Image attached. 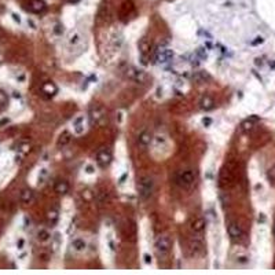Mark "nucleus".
Wrapping results in <instances>:
<instances>
[{
    "label": "nucleus",
    "mask_w": 275,
    "mask_h": 275,
    "mask_svg": "<svg viewBox=\"0 0 275 275\" xmlns=\"http://www.w3.org/2000/svg\"><path fill=\"white\" fill-rule=\"evenodd\" d=\"M173 57V51L169 50V48H164V47H160L157 51H155V61L158 64H166L169 62Z\"/></svg>",
    "instance_id": "7"
},
{
    "label": "nucleus",
    "mask_w": 275,
    "mask_h": 275,
    "mask_svg": "<svg viewBox=\"0 0 275 275\" xmlns=\"http://www.w3.org/2000/svg\"><path fill=\"white\" fill-rule=\"evenodd\" d=\"M127 77L130 80H132V81H135V83H145L146 79H147V76H146V73L143 70L131 66V68L127 69Z\"/></svg>",
    "instance_id": "5"
},
{
    "label": "nucleus",
    "mask_w": 275,
    "mask_h": 275,
    "mask_svg": "<svg viewBox=\"0 0 275 275\" xmlns=\"http://www.w3.org/2000/svg\"><path fill=\"white\" fill-rule=\"evenodd\" d=\"M205 227H206V222H205L204 217H196L193 222L190 223L191 231L196 232V234H201V232L205 230Z\"/></svg>",
    "instance_id": "9"
},
{
    "label": "nucleus",
    "mask_w": 275,
    "mask_h": 275,
    "mask_svg": "<svg viewBox=\"0 0 275 275\" xmlns=\"http://www.w3.org/2000/svg\"><path fill=\"white\" fill-rule=\"evenodd\" d=\"M171 246H172V241H171V238L168 235H160L154 242V248L160 256L166 255L171 250Z\"/></svg>",
    "instance_id": "4"
},
{
    "label": "nucleus",
    "mask_w": 275,
    "mask_h": 275,
    "mask_svg": "<svg viewBox=\"0 0 275 275\" xmlns=\"http://www.w3.org/2000/svg\"><path fill=\"white\" fill-rule=\"evenodd\" d=\"M204 124H206V125L211 124V120H209V118H204Z\"/></svg>",
    "instance_id": "30"
},
{
    "label": "nucleus",
    "mask_w": 275,
    "mask_h": 275,
    "mask_svg": "<svg viewBox=\"0 0 275 275\" xmlns=\"http://www.w3.org/2000/svg\"><path fill=\"white\" fill-rule=\"evenodd\" d=\"M139 50H140L142 55H147V54H150V50H151V44L149 43V41L146 40V39L140 40V43H139Z\"/></svg>",
    "instance_id": "21"
},
{
    "label": "nucleus",
    "mask_w": 275,
    "mask_h": 275,
    "mask_svg": "<svg viewBox=\"0 0 275 275\" xmlns=\"http://www.w3.org/2000/svg\"><path fill=\"white\" fill-rule=\"evenodd\" d=\"M89 117V123L92 125H98V127H103L105 124H107V116H106V110L102 106H94L89 109L88 113Z\"/></svg>",
    "instance_id": "2"
},
{
    "label": "nucleus",
    "mask_w": 275,
    "mask_h": 275,
    "mask_svg": "<svg viewBox=\"0 0 275 275\" xmlns=\"http://www.w3.org/2000/svg\"><path fill=\"white\" fill-rule=\"evenodd\" d=\"M215 105H216V103H215V99L212 98V96H209V95H204L202 98L200 99V107L202 110H212L215 107Z\"/></svg>",
    "instance_id": "13"
},
{
    "label": "nucleus",
    "mask_w": 275,
    "mask_h": 275,
    "mask_svg": "<svg viewBox=\"0 0 275 275\" xmlns=\"http://www.w3.org/2000/svg\"><path fill=\"white\" fill-rule=\"evenodd\" d=\"M13 19H14V21H17V22H18V23L21 22V19H19V15H18V14H13Z\"/></svg>",
    "instance_id": "28"
},
{
    "label": "nucleus",
    "mask_w": 275,
    "mask_h": 275,
    "mask_svg": "<svg viewBox=\"0 0 275 275\" xmlns=\"http://www.w3.org/2000/svg\"><path fill=\"white\" fill-rule=\"evenodd\" d=\"M17 245H18V248H19V249H22V246H23V239H19Z\"/></svg>",
    "instance_id": "29"
},
{
    "label": "nucleus",
    "mask_w": 275,
    "mask_h": 275,
    "mask_svg": "<svg viewBox=\"0 0 275 275\" xmlns=\"http://www.w3.org/2000/svg\"><path fill=\"white\" fill-rule=\"evenodd\" d=\"M50 232L47 231V230H44V228H41V230H39L37 231V239L39 241H41V242H44V241H48L50 239Z\"/></svg>",
    "instance_id": "24"
},
{
    "label": "nucleus",
    "mask_w": 275,
    "mask_h": 275,
    "mask_svg": "<svg viewBox=\"0 0 275 275\" xmlns=\"http://www.w3.org/2000/svg\"><path fill=\"white\" fill-rule=\"evenodd\" d=\"M151 139H153L151 132L147 131V130H145V131H142L140 134H139L138 142H139V145H140L142 147H147V146L151 143Z\"/></svg>",
    "instance_id": "12"
},
{
    "label": "nucleus",
    "mask_w": 275,
    "mask_h": 275,
    "mask_svg": "<svg viewBox=\"0 0 275 275\" xmlns=\"http://www.w3.org/2000/svg\"><path fill=\"white\" fill-rule=\"evenodd\" d=\"M211 79V76L208 74L206 72H204V70H200V72H196L193 74V80L196 83H205L206 80H209Z\"/></svg>",
    "instance_id": "19"
},
{
    "label": "nucleus",
    "mask_w": 275,
    "mask_h": 275,
    "mask_svg": "<svg viewBox=\"0 0 275 275\" xmlns=\"http://www.w3.org/2000/svg\"><path fill=\"white\" fill-rule=\"evenodd\" d=\"M274 234H275V224H274Z\"/></svg>",
    "instance_id": "32"
},
{
    "label": "nucleus",
    "mask_w": 275,
    "mask_h": 275,
    "mask_svg": "<svg viewBox=\"0 0 275 275\" xmlns=\"http://www.w3.org/2000/svg\"><path fill=\"white\" fill-rule=\"evenodd\" d=\"M219 182H220V186L222 187H230L232 183H234V173H232V171L230 169H223L222 173H220V179H219Z\"/></svg>",
    "instance_id": "8"
},
{
    "label": "nucleus",
    "mask_w": 275,
    "mask_h": 275,
    "mask_svg": "<svg viewBox=\"0 0 275 275\" xmlns=\"http://www.w3.org/2000/svg\"><path fill=\"white\" fill-rule=\"evenodd\" d=\"M111 160H113V155H111L110 150H107V149H102L96 154V162H98L100 168H106L111 162Z\"/></svg>",
    "instance_id": "6"
},
{
    "label": "nucleus",
    "mask_w": 275,
    "mask_h": 275,
    "mask_svg": "<svg viewBox=\"0 0 275 275\" xmlns=\"http://www.w3.org/2000/svg\"><path fill=\"white\" fill-rule=\"evenodd\" d=\"M69 2H70V3H77L79 0H69Z\"/></svg>",
    "instance_id": "31"
},
{
    "label": "nucleus",
    "mask_w": 275,
    "mask_h": 275,
    "mask_svg": "<svg viewBox=\"0 0 275 275\" xmlns=\"http://www.w3.org/2000/svg\"><path fill=\"white\" fill-rule=\"evenodd\" d=\"M143 257H145V263L146 264H150L151 263V256L150 255H145Z\"/></svg>",
    "instance_id": "27"
},
{
    "label": "nucleus",
    "mask_w": 275,
    "mask_h": 275,
    "mask_svg": "<svg viewBox=\"0 0 275 275\" xmlns=\"http://www.w3.org/2000/svg\"><path fill=\"white\" fill-rule=\"evenodd\" d=\"M138 191L143 200H149L154 193V179L151 176H142L138 182Z\"/></svg>",
    "instance_id": "1"
},
{
    "label": "nucleus",
    "mask_w": 275,
    "mask_h": 275,
    "mask_svg": "<svg viewBox=\"0 0 275 275\" xmlns=\"http://www.w3.org/2000/svg\"><path fill=\"white\" fill-rule=\"evenodd\" d=\"M54 190L57 194H61V196H64V194H66L69 191V183L66 182V180H58L57 183H55L54 186Z\"/></svg>",
    "instance_id": "16"
},
{
    "label": "nucleus",
    "mask_w": 275,
    "mask_h": 275,
    "mask_svg": "<svg viewBox=\"0 0 275 275\" xmlns=\"http://www.w3.org/2000/svg\"><path fill=\"white\" fill-rule=\"evenodd\" d=\"M79 41H80V34H79L77 32L72 33V34H70V37H69V43L74 46V44H77Z\"/></svg>",
    "instance_id": "25"
},
{
    "label": "nucleus",
    "mask_w": 275,
    "mask_h": 275,
    "mask_svg": "<svg viewBox=\"0 0 275 275\" xmlns=\"http://www.w3.org/2000/svg\"><path fill=\"white\" fill-rule=\"evenodd\" d=\"M259 118L257 117H250V118H246L245 121L241 124V130L242 131H245V132H248V131H250L253 128V125H255V121H257Z\"/></svg>",
    "instance_id": "20"
},
{
    "label": "nucleus",
    "mask_w": 275,
    "mask_h": 275,
    "mask_svg": "<svg viewBox=\"0 0 275 275\" xmlns=\"http://www.w3.org/2000/svg\"><path fill=\"white\" fill-rule=\"evenodd\" d=\"M196 173L193 172L191 169H187V171H182V172L177 175L176 177V182L179 186L184 187V189H189V187H191L194 184V182H196Z\"/></svg>",
    "instance_id": "3"
},
{
    "label": "nucleus",
    "mask_w": 275,
    "mask_h": 275,
    "mask_svg": "<svg viewBox=\"0 0 275 275\" xmlns=\"http://www.w3.org/2000/svg\"><path fill=\"white\" fill-rule=\"evenodd\" d=\"M7 103H8V95L0 89V105L3 106V105H7Z\"/></svg>",
    "instance_id": "26"
},
{
    "label": "nucleus",
    "mask_w": 275,
    "mask_h": 275,
    "mask_svg": "<svg viewBox=\"0 0 275 275\" xmlns=\"http://www.w3.org/2000/svg\"><path fill=\"white\" fill-rule=\"evenodd\" d=\"M58 217H59V215H58L57 209H50L47 212V222L50 223V224H55L57 220H58Z\"/></svg>",
    "instance_id": "22"
},
{
    "label": "nucleus",
    "mask_w": 275,
    "mask_h": 275,
    "mask_svg": "<svg viewBox=\"0 0 275 275\" xmlns=\"http://www.w3.org/2000/svg\"><path fill=\"white\" fill-rule=\"evenodd\" d=\"M72 248L76 250V252H84L87 248V242L83 238H74L72 241Z\"/></svg>",
    "instance_id": "18"
},
{
    "label": "nucleus",
    "mask_w": 275,
    "mask_h": 275,
    "mask_svg": "<svg viewBox=\"0 0 275 275\" xmlns=\"http://www.w3.org/2000/svg\"><path fill=\"white\" fill-rule=\"evenodd\" d=\"M190 248H191V250H193L194 253H198V252H201L202 250V242L201 241H198V239H193V241L190 242Z\"/></svg>",
    "instance_id": "23"
},
{
    "label": "nucleus",
    "mask_w": 275,
    "mask_h": 275,
    "mask_svg": "<svg viewBox=\"0 0 275 275\" xmlns=\"http://www.w3.org/2000/svg\"><path fill=\"white\" fill-rule=\"evenodd\" d=\"M70 140H72L70 132H69V131H64L61 135H59L57 145H58V147H65V146H68L69 143H70Z\"/></svg>",
    "instance_id": "15"
},
{
    "label": "nucleus",
    "mask_w": 275,
    "mask_h": 275,
    "mask_svg": "<svg viewBox=\"0 0 275 275\" xmlns=\"http://www.w3.org/2000/svg\"><path fill=\"white\" fill-rule=\"evenodd\" d=\"M227 231H228L230 238H231L232 241H239V239L242 238V230L238 224H235V223H230Z\"/></svg>",
    "instance_id": "10"
},
{
    "label": "nucleus",
    "mask_w": 275,
    "mask_h": 275,
    "mask_svg": "<svg viewBox=\"0 0 275 275\" xmlns=\"http://www.w3.org/2000/svg\"><path fill=\"white\" fill-rule=\"evenodd\" d=\"M57 92H58V87L55 85L54 83L46 81L43 85H41V94H43L44 96H47V98H51V96H54Z\"/></svg>",
    "instance_id": "11"
},
{
    "label": "nucleus",
    "mask_w": 275,
    "mask_h": 275,
    "mask_svg": "<svg viewBox=\"0 0 275 275\" xmlns=\"http://www.w3.org/2000/svg\"><path fill=\"white\" fill-rule=\"evenodd\" d=\"M29 8L33 13H41L46 10V3H44V0H30Z\"/></svg>",
    "instance_id": "14"
},
{
    "label": "nucleus",
    "mask_w": 275,
    "mask_h": 275,
    "mask_svg": "<svg viewBox=\"0 0 275 275\" xmlns=\"http://www.w3.org/2000/svg\"><path fill=\"white\" fill-rule=\"evenodd\" d=\"M19 200L22 204H30L33 201V191L30 189H23L19 194Z\"/></svg>",
    "instance_id": "17"
}]
</instances>
